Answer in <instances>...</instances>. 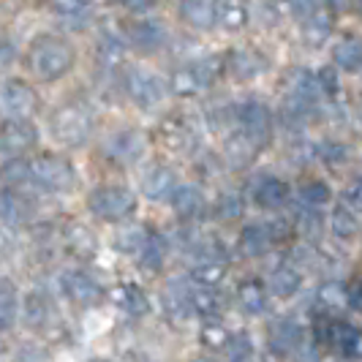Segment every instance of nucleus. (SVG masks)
I'll return each instance as SVG.
<instances>
[{"instance_id": "1", "label": "nucleus", "mask_w": 362, "mask_h": 362, "mask_svg": "<svg viewBox=\"0 0 362 362\" xmlns=\"http://www.w3.org/2000/svg\"><path fill=\"white\" fill-rule=\"evenodd\" d=\"M76 52L74 47L60 36H41L30 44L28 66L41 82H57L74 69Z\"/></svg>"}, {"instance_id": "2", "label": "nucleus", "mask_w": 362, "mask_h": 362, "mask_svg": "<svg viewBox=\"0 0 362 362\" xmlns=\"http://www.w3.org/2000/svg\"><path fill=\"white\" fill-rule=\"evenodd\" d=\"M49 131H52L54 142L66 147H79L90 139L93 134V115L82 104H66V107L54 109L49 117Z\"/></svg>"}, {"instance_id": "3", "label": "nucleus", "mask_w": 362, "mask_h": 362, "mask_svg": "<svg viewBox=\"0 0 362 362\" xmlns=\"http://www.w3.org/2000/svg\"><path fill=\"white\" fill-rule=\"evenodd\" d=\"M223 71H226L223 57H204V60H197V63H188V66H182V69L172 74L169 90L175 93L177 98H191V95L202 93L204 88H210L213 82H218Z\"/></svg>"}, {"instance_id": "4", "label": "nucleus", "mask_w": 362, "mask_h": 362, "mask_svg": "<svg viewBox=\"0 0 362 362\" xmlns=\"http://www.w3.org/2000/svg\"><path fill=\"white\" fill-rule=\"evenodd\" d=\"M30 180L38 182L47 191H71L76 182V172L74 163L66 156L57 153H41L30 161Z\"/></svg>"}, {"instance_id": "5", "label": "nucleus", "mask_w": 362, "mask_h": 362, "mask_svg": "<svg viewBox=\"0 0 362 362\" xmlns=\"http://www.w3.org/2000/svg\"><path fill=\"white\" fill-rule=\"evenodd\" d=\"M88 207L93 216L104 221H126L136 210V197L123 185H101L90 194Z\"/></svg>"}, {"instance_id": "6", "label": "nucleus", "mask_w": 362, "mask_h": 362, "mask_svg": "<svg viewBox=\"0 0 362 362\" xmlns=\"http://www.w3.org/2000/svg\"><path fill=\"white\" fill-rule=\"evenodd\" d=\"M237 120L243 126V134L254 142L259 150L270 145L272 139V112L262 101H245L240 112H237Z\"/></svg>"}, {"instance_id": "7", "label": "nucleus", "mask_w": 362, "mask_h": 362, "mask_svg": "<svg viewBox=\"0 0 362 362\" xmlns=\"http://www.w3.org/2000/svg\"><path fill=\"white\" fill-rule=\"evenodd\" d=\"M38 93L22 82V79H11L3 85L0 90V109L8 115V117H30L38 109Z\"/></svg>"}, {"instance_id": "8", "label": "nucleus", "mask_w": 362, "mask_h": 362, "mask_svg": "<svg viewBox=\"0 0 362 362\" xmlns=\"http://www.w3.org/2000/svg\"><path fill=\"white\" fill-rule=\"evenodd\" d=\"M63 291H66L69 300H74L82 308H93V305H101L104 303L101 284L95 278H90L88 272H79V270L66 272L63 275Z\"/></svg>"}, {"instance_id": "9", "label": "nucleus", "mask_w": 362, "mask_h": 362, "mask_svg": "<svg viewBox=\"0 0 362 362\" xmlns=\"http://www.w3.org/2000/svg\"><path fill=\"white\" fill-rule=\"evenodd\" d=\"M38 145V128L28 117H8L0 128V150L25 153Z\"/></svg>"}, {"instance_id": "10", "label": "nucleus", "mask_w": 362, "mask_h": 362, "mask_svg": "<svg viewBox=\"0 0 362 362\" xmlns=\"http://www.w3.org/2000/svg\"><path fill=\"white\" fill-rule=\"evenodd\" d=\"M147 147V136L142 131H134V128H128V131H120V134H115L112 139H109L107 145V156L112 161L117 163H136L142 158V153H145Z\"/></svg>"}, {"instance_id": "11", "label": "nucleus", "mask_w": 362, "mask_h": 362, "mask_svg": "<svg viewBox=\"0 0 362 362\" xmlns=\"http://www.w3.org/2000/svg\"><path fill=\"white\" fill-rule=\"evenodd\" d=\"M158 142H161L166 150H188V147L197 142V131H194V123L182 115H175V117H166L161 126H158Z\"/></svg>"}, {"instance_id": "12", "label": "nucleus", "mask_w": 362, "mask_h": 362, "mask_svg": "<svg viewBox=\"0 0 362 362\" xmlns=\"http://www.w3.org/2000/svg\"><path fill=\"white\" fill-rule=\"evenodd\" d=\"M63 245L74 259H82V262H90L95 251H98V237L93 235L90 226L71 221L63 226Z\"/></svg>"}, {"instance_id": "13", "label": "nucleus", "mask_w": 362, "mask_h": 362, "mask_svg": "<svg viewBox=\"0 0 362 362\" xmlns=\"http://www.w3.org/2000/svg\"><path fill=\"white\" fill-rule=\"evenodd\" d=\"M126 88H128V95H131L142 109L156 107V104L163 98V85L153 76V74L128 71Z\"/></svg>"}, {"instance_id": "14", "label": "nucleus", "mask_w": 362, "mask_h": 362, "mask_svg": "<svg viewBox=\"0 0 362 362\" xmlns=\"http://www.w3.org/2000/svg\"><path fill=\"white\" fill-rule=\"evenodd\" d=\"M166 41V30L156 19H139L134 25H128V44L136 47L139 52H158Z\"/></svg>"}, {"instance_id": "15", "label": "nucleus", "mask_w": 362, "mask_h": 362, "mask_svg": "<svg viewBox=\"0 0 362 362\" xmlns=\"http://www.w3.org/2000/svg\"><path fill=\"white\" fill-rule=\"evenodd\" d=\"M177 188V177H175V169L166 166V163H156L147 169V175L142 177V191H145L147 199L161 202L169 199L172 191Z\"/></svg>"}, {"instance_id": "16", "label": "nucleus", "mask_w": 362, "mask_h": 362, "mask_svg": "<svg viewBox=\"0 0 362 362\" xmlns=\"http://www.w3.org/2000/svg\"><path fill=\"white\" fill-rule=\"evenodd\" d=\"M30 216H33L30 202L25 199L19 191L6 185L0 191V221L8 223V226H25L30 221Z\"/></svg>"}, {"instance_id": "17", "label": "nucleus", "mask_w": 362, "mask_h": 362, "mask_svg": "<svg viewBox=\"0 0 362 362\" xmlns=\"http://www.w3.org/2000/svg\"><path fill=\"white\" fill-rule=\"evenodd\" d=\"M218 8H221V0H182L180 17L191 28L210 30L218 22Z\"/></svg>"}, {"instance_id": "18", "label": "nucleus", "mask_w": 362, "mask_h": 362, "mask_svg": "<svg viewBox=\"0 0 362 362\" xmlns=\"http://www.w3.org/2000/svg\"><path fill=\"white\" fill-rule=\"evenodd\" d=\"M303 341H305V332H303V327L297 325V322L281 319L278 325H272V329H270L272 351H278V354H291V351H297V349L303 346Z\"/></svg>"}, {"instance_id": "19", "label": "nucleus", "mask_w": 362, "mask_h": 362, "mask_svg": "<svg viewBox=\"0 0 362 362\" xmlns=\"http://www.w3.org/2000/svg\"><path fill=\"white\" fill-rule=\"evenodd\" d=\"M270 235H267V226L264 223H248L240 237H237V251L245 259H256V256H264L270 251Z\"/></svg>"}, {"instance_id": "20", "label": "nucleus", "mask_w": 362, "mask_h": 362, "mask_svg": "<svg viewBox=\"0 0 362 362\" xmlns=\"http://www.w3.org/2000/svg\"><path fill=\"white\" fill-rule=\"evenodd\" d=\"M329 346L338 349V354L346 357V360H357L360 357V329L349 322H332V329H329Z\"/></svg>"}, {"instance_id": "21", "label": "nucleus", "mask_w": 362, "mask_h": 362, "mask_svg": "<svg viewBox=\"0 0 362 362\" xmlns=\"http://www.w3.org/2000/svg\"><path fill=\"white\" fill-rule=\"evenodd\" d=\"M172 207H175V213L182 218V221H194V218H199L204 213V197H202L199 188H194V185H180V188H175L172 191Z\"/></svg>"}, {"instance_id": "22", "label": "nucleus", "mask_w": 362, "mask_h": 362, "mask_svg": "<svg viewBox=\"0 0 362 362\" xmlns=\"http://www.w3.org/2000/svg\"><path fill=\"white\" fill-rule=\"evenodd\" d=\"M254 202L262 210H281L289 202V185L278 177H264L256 185Z\"/></svg>"}, {"instance_id": "23", "label": "nucleus", "mask_w": 362, "mask_h": 362, "mask_svg": "<svg viewBox=\"0 0 362 362\" xmlns=\"http://www.w3.org/2000/svg\"><path fill=\"white\" fill-rule=\"evenodd\" d=\"M223 66L235 74L237 79H251L267 69V60L254 49H237L229 54V60H223Z\"/></svg>"}, {"instance_id": "24", "label": "nucleus", "mask_w": 362, "mask_h": 362, "mask_svg": "<svg viewBox=\"0 0 362 362\" xmlns=\"http://www.w3.org/2000/svg\"><path fill=\"white\" fill-rule=\"evenodd\" d=\"M237 303H240V308L245 310V313H262V310L267 308V291H264V284L262 281H256V278H248V281H243L240 286H237Z\"/></svg>"}, {"instance_id": "25", "label": "nucleus", "mask_w": 362, "mask_h": 362, "mask_svg": "<svg viewBox=\"0 0 362 362\" xmlns=\"http://www.w3.org/2000/svg\"><path fill=\"white\" fill-rule=\"evenodd\" d=\"M139 256H142V267L150 272H158L166 259V240L158 232H145L142 245H139Z\"/></svg>"}, {"instance_id": "26", "label": "nucleus", "mask_w": 362, "mask_h": 362, "mask_svg": "<svg viewBox=\"0 0 362 362\" xmlns=\"http://www.w3.org/2000/svg\"><path fill=\"white\" fill-rule=\"evenodd\" d=\"M188 308L204 319H218V313L223 308V300L213 291V286H199L188 294Z\"/></svg>"}, {"instance_id": "27", "label": "nucleus", "mask_w": 362, "mask_h": 362, "mask_svg": "<svg viewBox=\"0 0 362 362\" xmlns=\"http://www.w3.org/2000/svg\"><path fill=\"white\" fill-rule=\"evenodd\" d=\"M329 229H332V235L341 237V240H354V237L360 235V221H357V213L354 210H349L344 204H338L335 207V213L329 218Z\"/></svg>"}, {"instance_id": "28", "label": "nucleus", "mask_w": 362, "mask_h": 362, "mask_svg": "<svg viewBox=\"0 0 362 362\" xmlns=\"http://www.w3.org/2000/svg\"><path fill=\"white\" fill-rule=\"evenodd\" d=\"M270 286L275 297H294L300 291V286H303V275L294 267H289V264H284V267H278V270L272 272Z\"/></svg>"}, {"instance_id": "29", "label": "nucleus", "mask_w": 362, "mask_h": 362, "mask_svg": "<svg viewBox=\"0 0 362 362\" xmlns=\"http://www.w3.org/2000/svg\"><path fill=\"white\" fill-rule=\"evenodd\" d=\"M332 60H335V66L344 69V71H360V60H362L360 41H357V38H344V41L335 47Z\"/></svg>"}, {"instance_id": "30", "label": "nucleus", "mask_w": 362, "mask_h": 362, "mask_svg": "<svg viewBox=\"0 0 362 362\" xmlns=\"http://www.w3.org/2000/svg\"><path fill=\"white\" fill-rule=\"evenodd\" d=\"M120 308L131 313V316H145L147 310H150V300H147L145 289L136 286V284L120 286Z\"/></svg>"}, {"instance_id": "31", "label": "nucleus", "mask_w": 362, "mask_h": 362, "mask_svg": "<svg viewBox=\"0 0 362 362\" xmlns=\"http://www.w3.org/2000/svg\"><path fill=\"white\" fill-rule=\"evenodd\" d=\"M0 182L8 188H19L30 182V161L25 158H8L0 166Z\"/></svg>"}, {"instance_id": "32", "label": "nucleus", "mask_w": 362, "mask_h": 362, "mask_svg": "<svg viewBox=\"0 0 362 362\" xmlns=\"http://www.w3.org/2000/svg\"><path fill=\"white\" fill-rule=\"evenodd\" d=\"M17 316V291L8 281H0V335L11 329Z\"/></svg>"}, {"instance_id": "33", "label": "nucleus", "mask_w": 362, "mask_h": 362, "mask_svg": "<svg viewBox=\"0 0 362 362\" xmlns=\"http://www.w3.org/2000/svg\"><path fill=\"white\" fill-rule=\"evenodd\" d=\"M329 199H332V191H329V185H327L325 180H308L305 185H300V202H303L305 207L319 210V207H325Z\"/></svg>"}, {"instance_id": "34", "label": "nucleus", "mask_w": 362, "mask_h": 362, "mask_svg": "<svg viewBox=\"0 0 362 362\" xmlns=\"http://www.w3.org/2000/svg\"><path fill=\"white\" fill-rule=\"evenodd\" d=\"M305 19H308V25H305V38H308V44L310 47H322L327 41V36L332 33V17L313 11V14Z\"/></svg>"}, {"instance_id": "35", "label": "nucleus", "mask_w": 362, "mask_h": 362, "mask_svg": "<svg viewBox=\"0 0 362 362\" xmlns=\"http://www.w3.org/2000/svg\"><path fill=\"white\" fill-rule=\"evenodd\" d=\"M319 305L325 310L346 308V284H341V281H325L319 286Z\"/></svg>"}, {"instance_id": "36", "label": "nucleus", "mask_w": 362, "mask_h": 362, "mask_svg": "<svg viewBox=\"0 0 362 362\" xmlns=\"http://www.w3.org/2000/svg\"><path fill=\"white\" fill-rule=\"evenodd\" d=\"M226 278V264L223 262H207L191 270V281L199 286H218Z\"/></svg>"}, {"instance_id": "37", "label": "nucleus", "mask_w": 362, "mask_h": 362, "mask_svg": "<svg viewBox=\"0 0 362 362\" xmlns=\"http://www.w3.org/2000/svg\"><path fill=\"white\" fill-rule=\"evenodd\" d=\"M218 19L226 25V28H243L245 22H248V11H245V6L243 3H237V0H229V3H221V8H218Z\"/></svg>"}, {"instance_id": "38", "label": "nucleus", "mask_w": 362, "mask_h": 362, "mask_svg": "<svg viewBox=\"0 0 362 362\" xmlns=\"http://www.w3.org/2000/svg\"><path fill=\"white\" fill-rule=\"evenodd\" d=\"M25 316H28V322H30L33 327L44 325L47 316H49V303H47V297L38 294V291H33V294L25 300Z\"/></svg>"}, {"instance_id": "39", "label": "nucleus", "mask_w": 362, "mask_h": 362, "mask_svg": "<svg viewBox=\"0 0 362 362\" xmlns=\"http://www.w3.org/2000/svg\"><path fill=\"white\" fill-rule=\"evenodd\" d=\"M226 354L232 357V360H245V357H251V351H254V344H251V338H248V332H229V338H226Z\"/></svg>"}, {"instance_id": "40", "label": "nucleus", "mask_w": 362, "mask_h": 362, "mask_svg": "<svg viewBox=\"0 0 362 362\" xmlns=\"http://www.w3.org/2000/svg\"><path fill=\"white\" fill-rule=\"evenodd\" d=\"M202 344L207 346V349H223L226 344V338H229V332H226V327L221 325L218 319H210L207 325L202 327Z\"/></svg>"}, {"instance_id": "41", "label": "nucleus", "mask_w": 362, "mask_h": 362, "mask_svg": "<svg viewBox=\"0 0 362 362\" xmlns=\"http://www.w3.org/2000/svg\"><path fill=\"white\" fill-rule=\"evenodd\" d=\"M267 226V235H270V243H286L291 235H294V229H291V223L286 218H275L270 223H264Z\"/></svg>"}, {"instance_id": "42", "label": "nucleus", "mask_w": 362, "mask_h": 362, "mask_svg": "<svg viewBox=\"0 0 362 362\" xmlns=\"http://www.w3.org/2000/svg\"><path fill=\"white\" fill-rule=\"evenodd\" d=\"M142 237H145V229H142V226H134V229H128V232H120L117 248H120V251H139Z\"/></svg>"}, {"instance_id": "43", "label": "nucleus", "mask_w": 362, "mask_h": 362, "mask_svg": "<svg viewBox=\"0 0 362 362\" xmlns=\"http://www.w3.org/2000/svg\"><path fill=\"white\" fill-rule=\"evenodd\" d=\"M316 85H319V90L329 93V95H335L338 93V74H335V69H322V71L316 74Z\"/></svg>"}, {"instance_id": "44", "label": "nucleus", "mask_w": 362, "mask_h": 362, "mask_svg": "<svg viewBox=\"0 0 362 362\" xmlns=\"http://www.w3.org/2000/svg\"><path fill=\"white\" fill-rule=\"evenodd\" d=\"M88 6H90V0H54V8H57L60 14H69V17L82 14Z\"/></svg>"}, {"instance_id": "45", "label": "nucleus", "mask_w": 362, "mask_h": 362, "mask_svg": "<svg viewBox=\"0 0 362 362\" xmlns=\"http://www.w3.org/2000/svg\"><path fill=\"white\" fill-rule=\"evenodd\" d=\"M319 3H322V0H289L294 17H300V19H305V17H310L313 11H319Z\"/></svg>"}, {"instance_id": "46", "label": "nucleus", "mask_w": 362, "mask_h": 362, "mask_svg": "<svg viewBox=\"0 0 362 362\" xmlns=\"http://www.w3.org/2000/svg\"><path fill=\"white\" fill-rule=\"evenodd\" d=\"M221 213H223V218L240 216V213H243V202H240V197H226V199L221 202Z\"/></svg>"}, {"instance_id": "47", "label": "nucleus", "mask_w": 362, "mask_h": 362, "mask_svg": "<svg viewBox=\"0 0 362 362\" xmlns=\"http://www.w3.org/2000/svg\"><path fill=\"white\" fill-rule=\"evenodd\" d=\"M346 305L351 310H360L362 308V291H360V281L351 284V289H346Z\"/></svg>"}, {"instance_id": "48", "label": "nucleus", "mask_w": 362, "mask_h": 362, "mask_svg": "<svg viewBox=\"0 0 362 362\" xmlns=\"http://www.w3.org/2000/svg\"><path fill=\"white\" fill-rule=\"evenodd\" d=\"M123 3H126L134 14H145V11H150V8H156L158 0H123Z\"/></svg>"}, {"instance_id": "49", "label": "nucleus", "mask_w": 362, "mask_h": 362, "mask_svg": "<svg viewBox=\"0 0 362 362\" xmlns=\"http://www.w3.org/2000/svg\"><path fill=\"white\" fill-rule=\"evenodd\" d=\"M11 248H14V243H11V235L3 229V221H0V259H6V256L11 254Z\"/></svg>"}, {"instance_id": "50", "label": "nucleus", "mask_w": 362, "mask_h": 362, "mask_svg": "<svg viewBox=\"0 0 362 362\" xmlns=\"http://www.w3.org/2000/svg\"><path fill=\"white\" fill-rule=\"evenodd\" d=\"M344 199L349 202L354 210L360 207V182H351V185H349V191L344 194Z\"/></svg>"}, {"instance_id": "51", "label": "nucleus", "mask_w": 362, "mask_h": 362, "mask_svg": "<svg viewBox=\"0 0 362 362\" xmlns=\"http://www.w3.org/2000/svg\"><path fill=\"white\" fill-rule=\"evenodd\" d=\"M351 3H354V0H327V6H329L332 11H349Z\"/></svg>"}, {"instance_id": "52", "label": "nucleus", "mask_w": 362, "mask_h": 362, "mask_svg": "<svg viewBox=\"0 0 362 362\" xmlns=\"http://www.w3.org/2000/svg\"><path fill=\"white\" fill-rule=\"evenodd\" d=\"M8 63H11V49H8V47H3V49H0V69H3V66H8Z\"/></svg>"}]
</instances>
